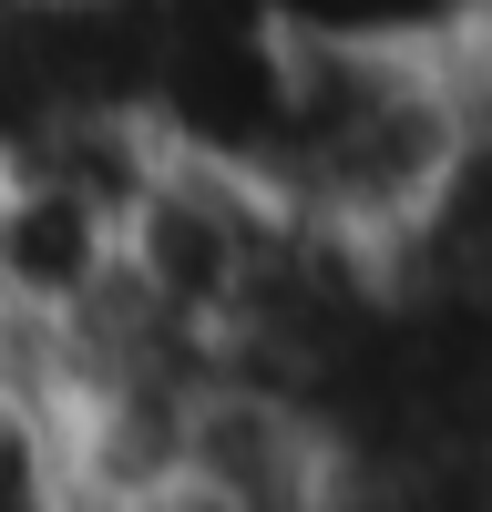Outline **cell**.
Listing matches in <instances>:
<instances>
[{"instance_id":"cell-1","label":"cell","mask_w":492,"mask_h":512,"mask_svg":"<svg viewBox=\"0 0 492 512\" xmlns=\"http://www.w3.org/2000/svg\"><path fill=\"white\" fill-rule=\"evenodd\" d=\"M472 144V82L462 62L421 52H318L287 41L277 52V103L257 134V175L298 226L339 236L359 256H390L421 236L431 195Z\"/></svg>"}]
</instances>
